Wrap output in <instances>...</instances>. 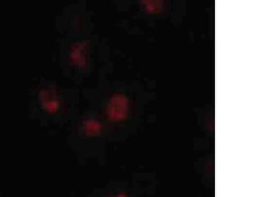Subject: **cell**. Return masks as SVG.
Segmentation results:
<instances>
[{"instance_id": "cell-1", "label": "cell", "mask_w": 262, "mask_h": 197, "mask_svg": "<svg viewBox=\"0 0 262 197\" xmlns=\"http://www.w3.org/2000/svg\"><path fill=\"white\" fill-rule=\"evenodd\" d=\"M153 3H148V10H149V11H157L161 10L162 4L160 3L161 2H159V3H155L156 2H152Z\"/></svg>"}]
</instances>
